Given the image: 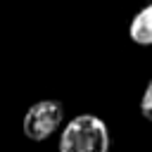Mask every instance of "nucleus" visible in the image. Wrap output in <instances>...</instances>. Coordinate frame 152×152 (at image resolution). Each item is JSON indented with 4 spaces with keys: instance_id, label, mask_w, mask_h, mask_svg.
I'll return each mask as SVG.
<instances>
[{
    "instance_id": "nucleus-1",
    "label": "nucleus",
    "mask_w": 152,
    "mask_h": 152,
    "mask_svg": "<svg viewBox=\"0 0 152 152\" xmlns=\"http://www.w3.org/2000/svg\"><path fill=\"white\" fill-rule=\"evenodd\" d=\"M59 152H109L107 126L93 114L74 116L62 133Z\"/></svg>"
},
{
    "instance_id": "nucleus-2",
    "label": "nucleus",
    "mask_w": 152,
    "mask_h": 152,
    "mask_svg": "<svg viewBox=\"0 0 152 152\" xmlns=\"http://www.w3.org/2000/svg\"><path fill=\"white\" fill-rule=\"evenodd\" d=\"M64 107L59 100H40L24 114V135L31 140H45L62 124Z\"/></svg>"
},
{
    "instance_id": "nucleus-4",
    "label": "nucleus",
    "mask_w": 152,
    "mask_h": 152,
    "mask_svg": "<svg viewBox=\"0 0 152 152\" xmlns=\"http://www.w3.org/2000/svg\"><path fill=\"white\" fill-rule=\"evenodd\" d=\"M140 112H142V116H145L147 121H152V78H150V83H147V88H145V93H142Z\"/></svg>"
},
{
    "instance_id": "nucleus-3",
    "label": "nucleus",
    "mask_w": 152,
    "mask_h": 152,
    "mask_svg": "<svg viewBox=\"0 0 152 152\" xmlns=\"http://www.w3.org/2000/svg\"><path fill=\"white\" fill-rule=\"evenodd\" d=\"M131 38L138 45H152V5L140 10L131 21Z\"/></svg>"
}]
</instances>
